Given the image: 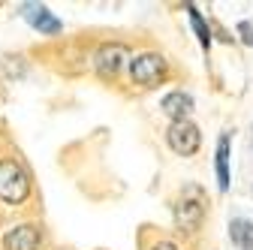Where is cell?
<instances>
[{
    "mask_svg": "<svg viewBox=\"0 0 253 250\" xmlns=\"http://www.w3.org/2000/svg\"><path fill=\"white\" fill-rule=\"evenodd\" d=\"M124 60H126V48L124 45H103L97 51V70L103 79H115L124 67Z\"/></svg>",
    "mask_w": 253,
    "mask_h": 250,
    "instance_id": "obj_6",
    "label": "cell"
},
{
    "mask_svg": "<svg viewBox=\"0 0 253 250\" xmlns=\"http://www.w3.org/2000/svg\"><path fill=\"white\" fill-rule=\"evenodd\" d=\"M187 12H190V21H193V27H196V34H199V42H202V48H208V45H211V30H208L205 18L199 15V9H196L193 3L187 6Z\"/></svg>",
    "mask_w": 253,
    "mask_h": 250,
    "instance_id": "obj_11",
    "label": "cell"
},
{
    "mask_svg": "<svg viewBox=\"0 0 253 250\" xmlns=\"http://www.w3.org/2000/svg\"><path fill=\"white\" fill-rule=\"evenodd\" d=\"M40 247H42V232L34 223L12 226L3 235V250H40Z\"/></svg>",
    "mask_w": 253,
    "mask_h": 250,
    "instance_id": "obj_5",
    "label": "cell"
},
{
    "mask_svg": "<svg viewBox=\"0 0 253 250\" xmlns=\"http://www.w3.org/2000/svg\"><path fill=\"white\" fill-rule=\"evenodd\" d=\"M154 250H178V247H175V244H169V241H160V244H157Z\"/></svg>",
    "mask_w": 253,
    "mask_h": 250,
    "instance_id": "obj_13",
    "label": "cell"
},
{
    "mask_svg": "<svg viewBox=\"0 0 253 250\" xmlns=\"http://www.w3.org/2000/svg\"><path fill=\"white\" fill-rule=\"evenodd\" d=\"M160 109L172 118V124L175 121H187V115L193 112V97L184 93V90H172V93H166V97H163Z\"/></svg>",
    "mask_w": 253,
    "mask_h": 250,
    "instance_id": "obj_7",
    "label": "cell"
},
{
    "mask_svg": "<svg viewBox=\"0 0 253 250\" xmlns=\"http://www.w3.org/2000/svg\"><path fill=\"white\" fill-rule=\"evenodd\" d=\"M238 37H241L247 45H253V21H241V24H238Z\"/></svg>",
    "mask_w": 253,
    "mask_h": 250,
    "instance_id": "obj_12",
    "label": "cell"
},
{
    "mask_svg": "<svg viewBox=\"0 0 253 250\" xmlns=\"http://www.w3.org/2000/svg\"><path fill=\"white\" fill-rule=\"evenodd\" d=\"M229 238L238 250H253V223L244 220V217H235L229 223Z\"/></svg>",
    "mask_w": 253,
    "mask_h": 250,
    "instance_id": "obj_9",
    "label": "cell"
},
{
    "mask_svg": "<svg viewBox=\"0 0 253 250\" xmlns=\"http://www.w3.org/2000/svg\"><path fill=\"white\" fill-rule=\"evenodd\" d=\"M217 184L220 190H229V136H220L217 142Z\"/></svg>",
    "mask_w": 253,
    "mask_h": 250,
    "instance_id": "obj_10",
    "label": "cell"
},
{
    "mask_svg": "<svg viewBox=\"0 0 253 250\" xmlns=\"http://www.w3.org/2000/svg\"><path fill=\"white\" fill-rule=\"evenodd\" d=\"M130 73H133L136 84L154 87V84H160V79L166 76V60L160 54H154V51H145V54H139L130 64Z\"/></svg>",
    "mask_w": 253,
    "mask_h": 250,
    "instance_id": "obj_4",
    "label": "cell"
},
{
    "mask_svg": "<svg viewBox=\"0 0 253 250\" xmlns=\"http://www.w3.org/2000/svg\"><path fill=\"white\" fill-rule=\"evenodd\" d=\"M205 205L208 202H205V193L199 187H187L184 196L175 205V223L181 229H187V232H196L202 226V220H205Z\"/></svg>",
    "mask_w": 253,
    "mask_h": 250,
    "instance_id": "obj_2",
    "label": "cell"
},
{
    "mask_svg": "<svg viewBox=\"0 0 253 250\" xmlns=\"http://www.w3.org/2000/svg\"><path fill=\"white\" fill-rule=\"evenodd\" d=\"M166 139H169V148L175 154H181V157H193V154L199 151L202 133H199L196 124H190V121H175L169 127V133H166Z\"/></svg>",
    "mask_w": 253,
    "mask_h": 250,
    "instance_id": "obj_3",
    "label": "cell"
},
{
    "mask_svg": "<svg viewBox=\"0 0 253 250\" xmlns=\"http://www.w3.org/2000/svg\"><path fill=\"white\" fill-rule=\"evenodd\" d=\"M30 196V175L18 160H0V199L6 205H21Z\"/></svg>",
    "mask_w": 253,
    "mask_h": 250,
    "instance_id": "obj_1",
    "label": "cell"
},
{
    "mask_svg": "<svg viewBox=\"0 0 253 250\" xmlns=\"http://www.w3.org/2000/svg\"><path fill=\"white\" fill-rule=\"evenodd\" d=\"M24 18L34 24L40 34H48V37H54V34H60V21L45 9V6H24Z\"/></svg>",
    "mask_w": 253,
    "mask_h": 250,
    "instance_id": "obj_8",
    "label": "cell"
}]
</instances>
